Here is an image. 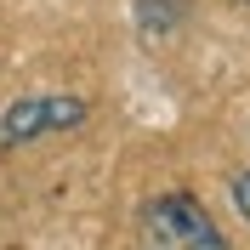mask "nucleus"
Returning <instances> with one entry per match:
<instances>
[{
	"mask_svg": "<svg viewBox=\"0 0 250 250\" xmlns=\"http://www.w3.org/2000/svg\"><path fill=\"white\" fill-rule=\"evenodd\" d=\"M228 193H233V210L245 216V228H250V165H245V171H233V176H228Z\"/></svg>",
	"mask_w": 250,
	"mask_h": 250,
	"instance_id": "obj_4",
	"label": "nucleus"
},
{
	"mask_svg": "<svg viewBox=\"0 0 250 250\" xmlns=\"http://www.w3.org/2000/svg\"><path fill=\"white\" fill-rule=\"evenodd\" d=\"M142 245L148 250H228V239L193 193H159L142 205Z\"/></svg>",
	"mask_w": 250,
	"mask_h": 250,
	"instance_id": "obj_2",
	"label": "nucleus"
},
{
	"mask_svg": "<svg viewBox=\"0 0 250 250\" xmlns=\"http://www.w3.org/2000/svg\"><path fill=\"white\" fill-rule=\"evenodd\" d=\"M91 120V103L80 91H23L0 108V148H29L46 137H68Z\"/></svg>",
	"mask_w": 250,
	"mask_h": 250,
	"instance_id": "obj_1",
	"label": "nucleus"
},
{
	"mask_svg": "<svg viewBox=\"0 0 250 250\" xmlns=\"http://www.w3.org/2000/svg\"><path fill=\"white\" fill-rule=\"evenodd\" d=\"M176 23H182V0H137V29L142 34H171Z\"/></svg>",
	"mask_w": 250,
	"mask_h": 250,
	"instance_id": "obj_3",
	"label": "nucleus"
}]
</instances>
